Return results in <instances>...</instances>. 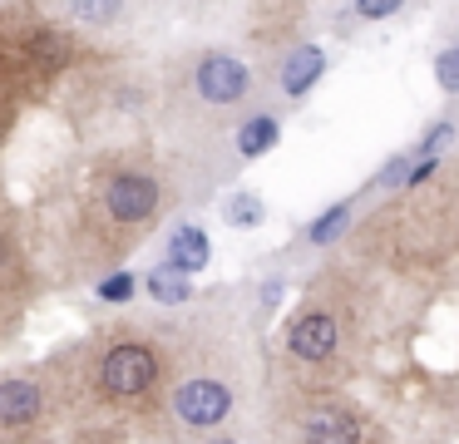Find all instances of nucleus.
<instances>
[{
	"instance_id": "nucleus-1",
	"label": "nucleus",
	"mask_w": 459,
	"mask_h": 444,
	"mask_svg": "<svg viewBox=\"0 0 459 444\" xmlns=\"http://www.w3.org/2000/svg\"><path fill=\"white\" fill-rule=\"evenodd\" d=\"M169 207V183L149 168H134V163H114L94 178L90 187V232H104L100 252L114 257V252H129L134 242L143 237V227H153Z\"/></svg>"
},
{
	"instance_id": "nucleus-2",
	"label": "nucleus",
	"mask_w": 459,
	"mask_h": 444,
	"mask_svg": "<svg viewBox=\"0 0 459 444\" xmlns=\"http://www.w3.org/2000/svg\"><path fill=\"white\" fill-rule=\"evenodd\" d=\"M169 380V355L149 335H114L90 361V395L104 410H139Z\"/></svg>"
},
{
	"instance_id": "nucleus-3",
	"label": "nucleus",
	"mask_w": 459,
	"mask_h": 444,
	"mask_svg": "<svg viewBox=\"0 0 459 444\" xmlns=\"http://www.w3.org/2000/svg\"><path fill=\"white\" fill-rule=\"evenodd\" d=\"M178 89H183V104L188 109L222 114V109H252L257 74L232 49H193L178 69Z\"/></svg>"
},
{
	"instance_id": "nucleus-4",
	"label": "nucleus",
	"mask_w": 459,
	"mask_h": 444,
	"mask_svg": "<svg viewBox=\"0 0 459 444\" xmlns=\"http://www.w3.org/2000/svg\"><path fill=\"white\" fill-rule=\"evenodd\" d=\"M232 410H238V385L222 370L198 365V370L178 375V380L169 385V414L188 434H208L212 440V434L232 420Z\"/></svg>"
},
{
	"instance_id": "nucleus-5",
	"label": "nucleus",
	"mask_w": 459,
	"mask_h": 444,
	"mask_svg": "<svg viewBox=\"0 0 459 444\" xmlns=\"http://www.w3.org/2000/svg\"><path fill=\"white\" fill-rule=\"evenodd\" d=\"M341 345H346V321H341V311L311 296L287 326V355L301 370H331V365L341 361Z\"/></svg>"
},
{
	"instance_id": "nucleus-6",
	"label": "nucleus",
	"mask_w": 459,
	"mask_h": 444,
	"mask_svg": "<svg viewBox=\"0 0 459 444\" xmlns=\"http://www.w3.org/2000/svg\"><path fill=\"white\" fill-rule=\"evenodd\" d=\"M50 420V385L40 375H0V434H35Z\"/></svg>"
},
{
	"instance_id": "nucleus-7",
	"label": "nucleus",
	"mask_w": 459,
	"mask_h": 444,
	"mask_svg": "<svg viewBox=\"0 0 459 444\" xmlns=\"http://www.w3.org/2000/svg\"><path fill=\"white\" fill-rule=\"evenodd\" d=\"M297 444H366V424L341 400H311L297 414Z\"/></svg>"
},
{
	"instance_id": "nucleus-8",
	"label": "nucleus",
	"mask_w": 459,
	"mask_h": 444,
	"mask_svg": "<svg viewBox=\"0 0 459 444\" xmlns=\"http://www.w3.org/2000/svg\"><path fill=\"white\" fill-rule=\"evenodd\" d=\"M321 74H326V55H321L316 45H307V39H297L291 49H281L277 65H272V84H277L281 99L311 94V89L321 84Z\"/></svg>"
},
{
	"instance_id": "nucleus-9",
	"label": "nucleus",
	"mask_w": 459,
	"mask_h": 444,
	"mask_svg": "<svg viewBox=\"0 0 459 444\" xmlns=\"http://www.w3.org/2000/svg\"><path fill=\"white\" fill-rule=\"evenodd\" d=\"M208 262H212V242L203 232V222H173L163 232V266H173L183 282H193Z\"/></svg>"
},
{
	"instance_id": "nucleus-10",
	"label": "nucleus",
	"mask_w": 459,
	"mask_h": 444,
	"mask_svg": "<svg viewBox=\"0 0 459 444\" xmlns=\"http://www.w3.org/2000/svg\"><path fill=\"white\" fill-rule=\"evenodd\" d=\"M277 144H281V114L267 104H252L247 114L238 118V128H232V148H238V158H247V163L267 158Z\"/></svg>"
},
{
	"instance_id": "nucleus-11",
	"label": "nucleus",
	"mask_w": 459,
	"mask_h": 444,
	"mask_svg": "<svg viewBox=\"0 0 459 444\" xmlns=\"http://www.w3.org/2000/svg\"><path fill=\"white\" fill-rule=\"evenodd\" d=\"M25 292H30V262H25L21 232L0 222V306H15Z\"/></svg>"
},
{
	"instance_id": "nucleus-12",
	"label": "nucleus",
	"mask_w": 459,
	"mask_h": 444,
	"mask_svg": "<svg viewBox=\"0 0 459 444\" xmlns=\"http://www.w3.org/2000/svg\"><path fill=\"white\" fill-rule=\"evenodd\" d=\"M351 227H356V197H341V203H331L321 217L307 222V242L311 247H331V242H341Z\"/></svg>"
},
{
	"instance_id": "nucleus-13",
	"label": "nucleus",
	"mask_w": 459,
	"mask_h": 444,
	"mask_svg": "<svg viewBox=\"0 0 459 444\" xmlns=\"http://www.w3.org/2000/svg\"><path fill=\"white\" fill-rule=\"evenodd\" d=\"M143 292H149L159 306H188L193 301V282H183V276L173 272V266H163V262L143 276Z\"/></svg>"
},
{
	"instance_id": "nucleus-14",
	"label": "nucleus",
	"mask_w": 459,
	"mask_h": 444,
	"mask_svg": "<svg viewBox=\"0 0 459 444\" xmlns=\"http://www.w3.org/2000/svg\"><path fill=\"white\" fill-rule=\"evenodd\" d=\"M222 217H228L232 227H262V217H267V207H262V197L252 193V187H238V193H228V203H222Z\"/></svg>"
},
{
	"instance_id": "nucleus-15",
	"label": "nucleus",
	"mask_w": 459,
	"mask_h": 444,
	"mask_svg": "<svg viewBox=\"0 0 459 444\" xmlns=\"http://www.w3.org/2000/svg\"><path fill=\"white\" fill-rule=\"evenodd\" d=\"M410 168H415V153H395V158H390V163L380 168L376 178H370V187H366V193H390V187H405Z\"/></svg>"
},
{
	"instance_id": "nucleus-16",
	"label": "nucleus",
	"mask_w": 459,
	"mask_h": 444,
	"mask_svg": "<svg viewBox=\"0 0 459 444\" xmlns=\"http://www.w3.org/2000/svg\"><path fill=\"white\" fill-rule=\"evenodd\" d=\"M134 292H139V276L134 272H109V276H100V286H94V296L109 301V306H124Z\"/></svg>"
},
{
	"instance_id": "nucleus-17",
	"label": "nucleus",
	"mask_w": 459,
	"mask_h": 444,
	"mask_svg": "<svg viewBox=\"0 0 459 444\" xmlns=\"http://www.w3.org/2000/svg\"><path fill=\"white\" fill-rule=\"evenodd\" d=\"M65 15L80 25H114V20H124V5H65Z\"/></svg>"
},
{
	"instance_id": "nucleus-18",
	"label": "nucleus",
	"mask_w": 459,
	"mask_h": 444,
	"mask_svg": "<svg viewBox=\"0 0 459 444\" xmlns=\"http://www.w3.org/2000/svg\"><path fill=\"white\" fill-rule=\"evenodd\" d=\"M435 79H439L445 94H459V55H455V45L435 55Z\"/></svg>"
},
{
	"instance_id": "nucleus-19",
	"label": "nucleus",
	"mask_w": 459,
	"mask_h": 444,
	"mask_svg": "<svg viewBox=\"0 0 459 444\" xmlns=\"http://www.w3.org/2000/svg\"><path fill=\"white\" fill-rule=\"evenodd\" d=\"M395 10H400V5H356V15H360V20H390Z\"/></svg>"
},
{
	"instance_id": "nucleus-20",
	"label": "nucleus",
	"mask_w": 459,
	"mask_h": 444,
	"mask_svg": "<svg viewBox=\"0 0 459 444\" xmlns=\"http://www.w3.org/2000/svg\"><path fill=\"white\" fill-rule=\"evenodd\" d=\"M281 301V282H267L262 286V306H277Z\"/></svg>"
},
{
	"instance_id": "nucleus-21",
	"label": "nucleus",
	"mask_w": 459,
	"mask_h": 444,
	"mask_svg": "<svg viewBox=\"0 0 459 444\" xmlns=\"http://www.w3.org/2000/svg\"><path fill=\"white\" fill-rule=\"evenodd\" d=\"M203 444H242V440H232V434H212V440H203Z\"/></svg>"
},
{
	"instance_id": "nucleus-22",
	"label": "nucleus",
	"mask_w": 459,
	"mask_h": 444,
	"mask_svg": "<svg viewBox=\"0 0 459 444\" xmlns=\"http://www.w3.org/2000/svg\"><path fill=\"white\" fill-rule=\"evenodd\" d=\"M455 55H459V39H455Z\"/></svg>"
}]
</instances>
